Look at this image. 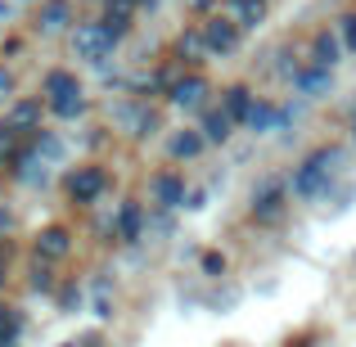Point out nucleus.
Instances as JSON below:
<instances>
[{"label":"nucleus","instance_id":"obj_16","mask_svg":"<svg viewBox=\"0 0 356 347\" xmlns=\"http://www.w3.org/2000/svg\"><path fill=\"white\" fill-rule=\"evenodd\" d=\"M203 145H208V136H203V131H181V136H172L167 154H172L176 163H190V158L203 154Z\"/></svg>","mask_w":356,"mask_h":347},{"label":"nucleus","instance_id":"obj_17","mask_svg":"<svg viewBox=\"0 0 356 347\" xmlns=\"http://www.w3.org/2000/svg\"><path fill=\"white\" fill-rule=\"evenodd\" d=\"M68 18H72V5H68V0H45V5H41V23H36V27H41L45 36H54V32H63V27H68Z\"/></svg>","mask_w":356,"mask_h":347},{"label":"nucleus","instance_id":"obj_8","mask_svg":"<svg viewBox=\"0 0 356 347\" xmlns=\"http://www.w3.org/2000/svg\"><path fill=\"white\" fill-rule=\"evenodd\" d=\"M72 252V234L63 226H45L36 234V261H63Z\"/></svg>","mask_w":356,"mask_h":347},{"label":"nucleus","instance_id":"obj_15","mask_svg":"<svg viewBox=\"0 0 356 347\" xmlns=\"http://www.w3.org/2000/svg\"><path fill=\"white\" fill-rule=\"evenodd\" d=\"M203 136H208V145H226L230 140V131H235V118L226 113V108H208V113H203Z\"/></svg>","mask_w":356,"mask_h":347},{"label":"nucleus","instance_id":"obj_5","mask_svg":"<svg viewBox=\"0 0 356 347\" xmlns=\"http://www.w3.org/2000/svg\"><path fill=\"white\" fill-rule=\"evenodd\" d=\"M203 41H208V54H235L243 32H239V23H230L226 14H212L208 23H203Z\"/></svg>","mask_w":356,"mask_h":347},{"label":"nucleus","instance_id":"obj_10","mask_svg":"<svg viewBox=\"0 0 356 347\" xmlns=\"http://www.w3.org/2000/svg\"><path fill=\"white\" fill-rule=\"evenodd\" d=\"M284 185L280 181H270V185H261L257 194H252V217L257 221H280V212H284Z\"/></svg>","mask_w":356,"mask_h":347},{"label":"nucleus","instance_id":"obj_25","mask_svg":"<svg viewBox=\"0 0 356 347\" xmlns=\"http://www.w3.org/2000/svg\"><path fill=\"white\" fill-rule=\"evenodd\" d=\"M343 45H348V50H356V9L343 18Z\"/></svg>","mask_w":356,"mask_h":347},{"label":"nucleus","instance_id":"obj_11","mask_svg":"<svg viewBox=\"0 0 356 347\" xmlns=\"http://www.w3.org/2000/svg\"><path fill=\"white\" fill-rule=\"evenodd\" d=\"M41 108H45V99H18V104H9L5 122L14 131H23V136H32V131H41Z\"/></svg>","mask_w":356,"mask_h":347},{"label":"nucleus","instance_id":"obj_24","mask_svg":"<svg viewBox=\"0 0 356 347\" xmlns=\"http://www.w3.org/2000/svg\"><path fill=\"white\" fill-rule=\"evenodd\" d=\"M176 50L190 54V59H199V54H208V41H203V27H190V32L176 41Z\"/></svg>","mask_w":356,"mask_h":347},{"label":"nucleus","instance_id":"obj_12","mask_svg":"<svg viewBox=\"0 0 356 347\" xmlns=\"http://www.w3.org/2000/svg\"><path fill=\"white\" fill-rule=\"evenodd\" d=\"M140 230H145V208H140V203H122V208H118V221H113V239L136 243Z\"/></svg>","mask_w":356,"mask_h":347},{"label":"nucleus","instance_id":"obj_6","mask_svg":"<svg viewBox=\"0 0 356 347\" xmlns=\"http://www.w3.org/2000/svg\"><path fill=\"white\" fill-rule=\"evenodd\" d=\"M167 99H172L176 108H185V113L203 108V104H208V77H199V72H185V77H176L172 86H167Z\"/></svg>","mask_w":356,"mask_h":347},{"label":"nucleus","instance_id":"obj_7","mask_svg":"<svg viewBox=\"0 0 356 347\" xmlns=\"http://www.w3.org/2000/svg\"><path fill=\"white\" fill-rule=\"evenodd\" d=\"M149 199H154L163 212L181 208V203H185V176H176V172H158L154 181H149Z\"/></svg>","mask_w":356,"mask_h":347},{"label":"nucleus","instance_id":"obj_4","mask_svg":"<svg viewBox=\"0 0 356 347\" xmlns=\"http://www.w3.org/2000/svg\"><path fill=\"white\" fill-rule=\"evenodd\" d=\"M104 190H108V172H104V167H77V172L68 176V199L77 203V208L99 203Z\"/></svg>","mask_w":356,"mask_h":347},{"label":"nucleus","instance_id":"obj_27","mask_svg":"<svg viewBox=\"0 0 356 347\" xmlns=\"http://www.w3.org/2000/svg\"><path fill=\"white\" fill-rule=\"evenodd\" d=\"M5 271H9V248L0 243V284H5Z\"/></svg>","mask_w":356,"mask_h":347},{"label":"nucleus","instance_id":"obj_23","mask_svg":"<svg viewBox=\"0 0 356 347\" xmlns=\"http://www.w3.org/2000/svg\"><path fill=\"white\" fill-rule=\"evenodd\" d=\"M127 127H131V136H154V127H158V118H154V108H131L127 113Z\"/></svg>","mask_w":356,"mask_h":347},{"label":"nucleus","instance_id":"obj_3","mask_svg":"<svg viewBox=\"0 0 356 347\" xmlns=\"http://www.w3.org/2000/svg\"><path fill=\"white\" fill-rule=\"evenodd\" d=\"M113 45H118V32L99 18V23H77L72 27V54L77 59H86V63H104L108 54H113Z\"/></svg>","mask_w":356,"mask_h":347},{"label":"nucleus","instance_id":"obj_13","mask_svg":"<svg viewBox=\"0 0 356 347\" xmlns=\"http://www.w3.org/2000/svg\"><path fill=\"white\" fill-rule=\"evenodd\" d=\"M330 72L334 68H321V63H312V59H307V68L302 72H298V81H293V90H302V95L307 99H316V95H325V90H330Z\"/></svg>","mask_w":356,"mask_h":347},{"label":"nucleus","instance_id":"obj_2","mask_svg":"<svg viewBox=\"0 0 356 347\" xmlns=\"http://www.w3.org/2000/svg\"><path fill=\"white\" fill-rule=\"evenodd\" d=\"M41 99H45V108H50L54 118H77L81 108H86V90H81V81L72 77L68 68L45 72V81H41Z\"/></svg>","mask_w":356,"mask_h":347},{"label":"nucleus","instance_id":"obj_28","mask_svg":"<svg viewBox=\"0 0 356 347\" xmlns=\"http://www.w3.org/2000/svg\"><path fill=\"white\" fill-rule=\"evenodd\" d=\"M190 5H194V9H208V5H212V0H190Z\"/></svg>","mask_w":356,"mask_h":347},{"label":"nucleus","instance_id":"obj_26","mask_svg":"<svg viewBox=\"0 0 356 347\" xmlns=\"http://www.w3.org/2000/svg\"><path fill=\"white\" fill-rule=\"evenodd\" d=\"M9 90H14V77H9V72L0 68V99H9Z\"/></svg>","mask_w":356,"mask_h":347},{"label":"nucleus","instance_id":"obj_18","mask_svg":"<svg viewBox=\"0 0 356 347\" xmlns=\"http://www.w3.org/2000/svg\"><path fill=\"white\" fill-rule=\"evenodd\" d=\"M339 54H343V45H339V36H334V32H316L312 36V63L334 68V63H339Z\"/></svg>","mask_w":356,"mask_h":347},{"label":"nucleus","instance_id":"obj_22","mask_svg":"<svg viewBox=\"0 0 356 347\" xmlns=\"http://www.w3.org/2000/svg\"><path fill=\"white\" fill-rule=\"evenodd\" d=\"M18 158H23V131L0 122V163H18Z\"/></svg>","mask_w":356,"mask_h":347},{"label":"nucleus","instance_id":"obj_20","mask_svg":"<svg viewBox=\"0 0 356 347\" xmlns=\"http://www.w3.org/2000/svg\"><path fill=\"white\" fill-rule=\"evenodd\" d=\"M18 339H23V312L0 307V347H18Z\"/></svg>","mask_w":356,"mask_h":347},{"label":"nucleus","instance_id":"obj_29","mask_svg":"<svg viewBox=\"0 0 356 347\" xmlns=\"http://www.w3.org/2000/svg\"><path fill=\"white\" fill-rule=\"evenodd\" d=\"M90 343H95V339H81V343H68V347H90Z\"/></svg>","mask_w":356,"mask_h":347},{"label":"nucleus","instance_id":"obj_1","mask_svg":"<svg viewBox=\"0 0 356 347\" xmlns=\"http://www.w3.org/2000/svg\"><path fill=\"white\" fill-rule=\"evenodd\" d=\"M339 163H343V154H339L334 145L312 149V154H307L302 163L293 167V185H289V190H293L298 199H321V194L330 190V181H334V172H339Z\"/></svg>","mask_w":356,"mask_h":347},{"label":"nucleus","instance_id":"obj_14","mask_svg":"<svg viewBox=\"0 0 356 347\" xmlns=\"http://www.w3.org/2000/svg\"><path fill=\"white\" fill-rule=\"evenodd\" d=\"M221 108H226V113L235 118V127H239V122H248V118H252L257 99H252V90H248V86H230L226 95H221Z\"/></svg>","mask_w":356,"mask_h":347},{"label":"nucleus","instance_id":"obj_19","mask_svg":"<svg viewBox=\"0 0 356 347\" xmlns=\"http://www.w3.org/2000/svg\"><path fill=\"white\" fill-rule=\"evenodd\" d=\"M136 9H140V0H104V23L122 36L131 27V18H136Z\"/></svg>","mask_w":356,"mask_h":347},{"label":"nucleus","instance_id":"obj_9","mask_svg":"<svg viewBox=\"0 0 356 347\" xmlns=\"http://www.w3.org/2000/svg\"><path fill=\"white\" fill-rule=\"evenodd\" d=\"M221 14H226L230 23H239V32H252V27L266 23V0H226Z\"/></svg>","mask_w":356,"mask_h":347},{"label":"nucleus","instance_id":"obj_21","mask_svg":"<svg viewBox=\"0 0 356 347\" xmlns=\"http://www.w3.org/2000/svg\"><path fill=\"white\" fill-rule=\"evenodd\" d=\"M280 118H284V113H280L275 104H261V99H257V108H252V118L243 122V127L257 131V136H266V131H275V127H280Z\"/></svg>","mask_w":356,"mask_h":347}]
</instances>
